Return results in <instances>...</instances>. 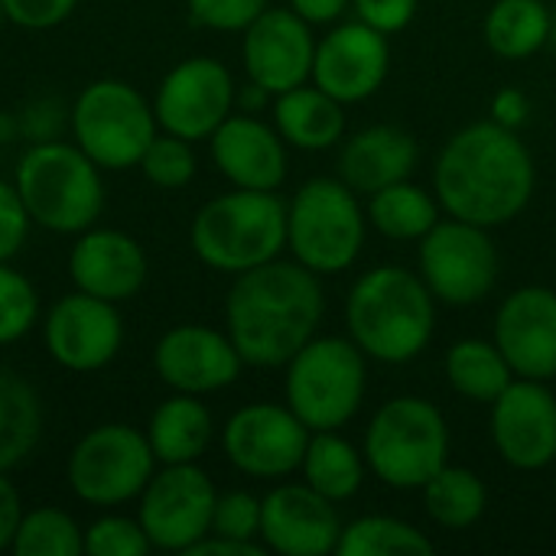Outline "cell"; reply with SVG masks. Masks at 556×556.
<instances>
[{
	"mask_svg": "<svg viewBox=\"0 0 556 556\" xmlns=\"http://www.w3.org/2000/svg\"><path fill=\"white\" fill-rule=\"evenodd\" d=\"M534 179L531 150L498 121H479L453 134L433 166L440 205L453 218L482 228L518 218L534 195Z\"/></svg>",
	"mask_w": 556,
	"mask_h": 556,
	"instance_id": "cell-1",
	"label": "cell"
},
{
	"mask_svg": "<svg viewBox=\"0 0 556 556\" xmlns=\"http://www.w3.org/2000/svg\"><path fill=\"white\" fill-rule=\"evenodd\" d=\"M326 313V296L319 274L300 261H267L244 274H235V283L225 300L228 336L254 368L287 365L319 329Z\"/></svg>",
	"mask_w": 556,
	"mask_h": 556,
	"instance_id": "cell-2",
	"label": "cell"
},
{
	"mask_svg": "<svg viewBox=\"0 0 556 556\" xmlns=\"http://www.w3.org/2000/svg\"><path fill=\"white\" fill-rule=\"evenodd\" d=\"M349 339L375 362H414L433 339V293L420 274L384 264L358 277L345 303Z\"/></svg>",
	"mask_w": 556,
	"mask_h": 556,
	"instance_id": "cell-3",
	"label": "cell"
},
{
	"mask_svg": "<svg viewBox=\"0 0 556 556\" xmlns=\"http://www.w3.org/2000/svg\"><path fill=\"white\" fill-rule=\"evenodd\" d=\"M195 257L218 274H244L287 248V205L274 192L238 189L205 202L189 228Z\"/></svg>",
	"mask_w": 556,
	"mask_h": 556,
	"instance_id": "cell-4",
	"label": "cell"
},
{
	"mask_svg": "<svg viewBox=\"0 0 556 556\" xmlns=\"http://www.w3.org/2000/svg\"><path fill=\"white\" fill-rule=\"evenodd\" d=\"M13 186L29 212V222L55 235H81L104 208L101 169L75 143L39 140L20 163Z\"/></svg>",
	"mask_w": 556,
	"mask_h": 556,
	"instance_id": "cell-5",
	"label": "cell"
},
{
	"mask_svg": "<svg viewBox=\"0 0 556 556\" xmlns=\"http://www.w3.org/2000/svg\"><path fill=\"white\" fill-rule=\"evenodd\" d=\"M365 352L342 336H313L290 362H287V407L313 430H339L345 427L368 388Z\"/></svg>",
	"mask_w": 556,
	"mask_h": 556,
	"instance_id": "cell-6",
	"label": "cell"
},
{
	"mask_svg": "<svg viewBox=\"0 0 556 556\" xmlns=\"http://www.w3.org/2000/svg\"><path fill=\"white\" fill-rule=\"evenodd\" d=\"M365 463L391 489H424L450 463V427L424 397H394L378 407L365 433Z\"/></svg>",
	"mask_w": 556,
	"mask_h": 556,
	"instance_id": "cell-7",
	"label": "cell"
},
{
	"mask_svg": "<svg viewBox=\"0 0 556 556\" xmlns=\"http://www.w3.org/2000/svg\"><path fill=\"white\" fill-rule=\"evenodd\" d=\"M365 212L342 179H309L287 205V248L319 277L349 270L365 244Z\"/></svg>",
	"mask_w": 556,
	"mask_h": 556,
	"instance_id": "cell-8",
	"label": "cell"
},
{
	"mask_svg": "<svg viewBox=\"0 0 556 556\" xmlns=\"http://www.w3.org/2000/svg\"><path fill=\"white\" fill-rule=\"evenodd\" d=\"M75 143L98 169L137 166L156 137L153 104L121 78H98L81 88L72 111Z\"/></svg>",
	"mask_w": 556,
	"mask_h": 556,
	"instance_id": "cell-9",
	"label": "cell"
},
{
	"mask_svg": "<svg viewBox=\"0 0 556 556\" xmlns=\"http://www.w3.org/2000/svg\"><path fill=\"white\" fill-rule=\"evenodd\" d=\"M153 450L147 433L127 424L88 430L68 456V489L94 508H114L140 498L153 476Z\"/></svg>",
	"mask_w": 556,
	"mask_h": 556,
	"instance_id": "cell-10",
	"label": "cell"
},
{
	"mask_svg": "<svg viewBox=\"0 0 556 556\" xmlns=\"http://www.w3.org/2000/svg\"><path fill=\"white\" fill-rule=\"evenodd\" d=\"M420 277L433 300L450 306H476L498 283V248L489 228L450 218L420 238Z\"/></svg>",
	"mask_w": 556,
	"mask_h": 556,
	"instance_id": "cell-11",
	"label": "cell"
},
{
	"mask_svg": "<svg viewBox=\"0 0 556 556\" xmlns=\"http://www.w3.org/2000/svg\"><path fill=\"white\" fill-rule=\"evenodd\" d=\"M215 498L212 479L195 463L166 466L163 472H153L140 492L137 521L156 551L186 554L212 531Z\"/></svg>",
	"mask_w": 556,
	"mask_h": 556,
	"instance_id": "cell-12",
	"label": "cell"
},
{
	"mask_svg": "<svg viewBox=\"0 0 556 556\" xmlns=\"http://www.w3.org/2000/svg\"><path fill=\"white\" fill-rule=\"evenodd\" d=\"M235 101L238 88L231 72L212 55H192L166 72L153 98V114L166 134L192 143L212 137L231 114Z\"/></svg>",
	"mask_w": 556,
	"mask_h": 556,
	"instance_id": "cell-13",
	"label": "cell"
},
{
	"mask_svg": "<svg viewBox=\"0 0 556 556\" xmlns=\"http://www.w3.org/2000/svg\"><path fill=\"white\" fill-rule=\"evenodd\" d=\"M313 430L280 404H248L225 424L228 463L251 479H287L303 466Z\"/></svg>",
	"mask_w": 556,
	"mask_h": 556,
	"instance_id": "cell-14",
	"label": "cell"
},
{
	"mask_svg": "<svg viewBox=\"0 0 556 556\" xmlns=\"http://www.w3.org/2000/svg\"><path fill=\"white\" fill-rule=\"evenodd\" d=\"M492 443L521 472L547 469L556 459V394L547 381L515 378L492 401Z\"/></svg>",
	"mask_w": 556,
	"mask_h": 556,
	"instance_id": "cell-15",
	"label": "cell"
},
{
	"mask_svg": "<svg viewBox=\"0 0 556 556\" xmlns=\"http://www.w3.org/2000/svg\"><path fill=\"white\" fill-rule=\"evenodd\" d=\"M313 55L316 39L309 33V23L293 7H267L244 29V72L274 98L313 78Z\"/></svg>",
	"mask_w": 556,
	"mask_h": 556,
	"instance_id": "cell-16",
	"label": "cell"
},
{
	"mask_svg": "<svg viewBox=\"0 0 556 556\" xmlns=\"http://www.w3.org/2000/svg\"><path fill=\"white\" fill-rule=\"evenodd\" d=\"M124 342V323L117 303L91 293L62 296L46 316V349L49 355L78 375L98 371L114 362Z\"/></svg>",
	"mask_w": 556,
	"mask_h": 556,
	"instance_id": "cell-17",
	"label": "cell"
},
{
	"mask_svg": "<svg viewBox=\"0 0 556 556\" xmlns=\"http://www.w3.org/2000/svg\"><path fill=\"white\" fill-rule=\"evenodd\" d=\"M388 68H391L388 36L355 20L336 26L316 42L313 85H319L326 94H332L342 104H358L384 85Z\"/></svg>",
	"mask_w": 556,
	"mask_h": 556,
	"instance_id": "cell-18",
	"label": "cell"
},
{
	"mask_svg": "<svg viewBox=\"0 0 556 556\" xmlns=\"http://www.w3.org/2000/svg\"><path fill=\"white\" fill-rule=\"evenodd\" d=\"M153 368L176 394H215L241 378L244 358L231 336L208 326H176L153 349Z\"/></svg>",
	"mask_w": 556,
	"mask_h": 556,
	"instance_id": "cell-19",
	"label": "cell"
},
{
	"mask_svg": "<svg viewBox=\"0 0 556 556\" xmlns=\"http://www.w3.org/2000/svg\"><path fill=\"white\" fill-rule=\"evenodd\" d=\"M342 518L336 502L316 489L277 485L261 498V544L280 556L336 554L342 538Z\"/></svg>",
	"mask_w": 556,
	"mask_h": 556,
	"instance_id": "cell-20",
	"label": "cell"
},
{
	"mask_svg": "<svg viewBox=\"0 0 556 556\" xmlns=\"http://www.w3.org/2000/svg\"><path fill=\"white\" fill-rule=\"evenodd\" d=\"M495 345L515 378H556V290L521 287L505 296L495 319Z\"/></svg>",
	"mask_w": 556,
	"mask_h": 556,
	"instance_id": "cell-21",
	"label": "cell"
},
{
	"mask_svg": "<svg viewBox=\"0 0 556 556\" xmlns=\"http://www.w3.org/2000/svg\"><path fill=\"white\" fill-rule=\"evenodd\" d=\"M218 173L235 189L277 192L287 179V140L277 127L244 114H228L208 137Z\"/></svg>",
	"mask_w": 556,
	"mask_h": 556,
	"instance_id": "cell-22",
	"label": "cell"
},
{
	"mask_svg": "<svg viewBox=\"0 0 556 556\" xmlns=\"http://www.w3.org/2000/svg\"><path fill=\"white\" fill-rule=\"evenodd\" d=\"M68 274L81 293L124 303L147 283V254L137 238L117 228H85L68 254Z\"/></svg>",
	"mask_w": 556,
	"mask_h": 556,
	"instance_id": "cell-23",
	"label": "cell"
},
{
	"mask_svg": "<svg viewBox=\"0 0 556 556\" xmlns=\"http://www.w3.org/2000/svg\"><path fill=\"white\" fill-rule=\"evenodd\" d=\"M420 147L414 134L394 124H375L352 134L339 153V179L355 192H378L417 169Z\"/></svg>",
	"mask_w": 556,
	"mask_h": 556,
	"instance_id": "cell-24",
	"label": "cell"
},
{
	"mask_svg": "<svg viewBox=\"0 0 556 556\" xmlns=\"http://www.w3.org/2000/svg\"><path fill=\"white\" fill-rule=\"evenodd\" d=\"M345 104L319 85H296L274 101V127L296 150H329L345 137Z\"/></svg>",
	"mask_w": 556,
	"mask_h": 556,
	"instance_id": "cell-25",
	"label": "cell"
},
{
	"mask_svg": "<svg viewBox=\"0 0 556 556\" xmlns=\"http://www.w3.org/2000/svg\"><path fill=\"white\" fill-rule=\"evenodd\" d=\"M147 440L163 466L195 463L212 443V414L195 394H173L153 410Z\"/></svg>",
	"mask_w": 556,
	"mask_h": 556,
	"instance_id": "cell-26",
	"label": "cell"
},
{
	"mask_svg": "<svg viewBox=\"0 0 556 556\" xmlns=\"http://www.w3.org/2000/svg\"><path fill=\"white\" fill-rule=\"evenodd\" d=\"M554 36V16L544 0H495L485 16V42L502 59H528Z\"/></svg>",
	"mask_w": 556,
	"mask_h": 556,
	"instance_id": "cell-27",
	"label": "cell"
},
{
	"mask_svg": "<svg viewBox=\"0 0 556 556\" xmlns=\"http://www.w3.org/2000/svg\"><path fill=\"white\" fill-rule=\"evenodd\" d=\"M365 459L362 453L342 440L336 430H323L309 437L306 456H303V479L309 489H316L323 498L329 502H349L352 495H358L362 482H365Z\"/></svg>",
	"mask_w": 556,
	"mask_h": 556,
	"instance_id": "cell-28",
	"label": "cell"
},
{
	"mask_svg": "<svg viewBox=\"0 0 556 556\" xmlns=\"http://www.w3.org/2000/svg\"><path fill=\"white\" fill-rule=\"evenodd\" d=\"M42 437V404L26 378L0 368V472L20 466Z\"/></svg>",
	"mask_w": 556,
	"mask_h": 556,
	"instance_id": "cell-29",
	"label": "cell"
},
{
	"mask_svg": "<svg viewBox=\"0 0 556 556\" xmlns=\"http://www.w3.org/2000/svg\"><path fill=\"white\" fill-rule=\"evenodd\" d=\"M446 381L456 394L476 404H492L515 381V371L495 342L463 339L446 352Z\"/></svg>",
	"mask_w": 556,
	"mask_h": 556,
	"instance_id": "cell-30",
	"label": "cell"
},
{
	"mask_svg": "<svg viewBox=\"0 0 556 556\" xmlns=\"http://www.w3.org/2000/svg\"><path fill=\"white\" fill-rule=\"evenodd\" d=\"M368 222L384 238L420 241L440 222V205L427 189L414 186L410 179H401L394 186H384V189L371 192Z\"/></svg>",
	"mask_w": 556,
	"mask_h": 556,
	"instance_id": "cell-31",
	"label": "cell"
},
{
	"mask_svg": "<svg viewBox=\"0 0 556 556\" xmlns=\"http://www.w3.org/2000/svg\"><path fill=\"white\" fill-rule=\"evenodd\" d=\"M424 505L427 515L450 531H466L472 528L489 505V492L482 479L466 469V466H443L427 485H424Z\"/></svg>",
	"mask_w": 556,
	"mask_h": 556,
	"instance_id": "cell-32",
	"label": "cell"
},
{
	"mask_svg": "<svg viewBox=\"0 0 556 556\" xmlns=\"http://www.w3.org/2000/svg\"><path fill=\"white\" fill-rule=\"evenodd\" d=\"M339 556H430L433 541L407 521L368 515L342 528Z\"/></svg>",
	"mask_w": 556,
	"mask_h": 556,
	"instance_id": "cell-33",
	"label": "cell"
},
{
	"mask_svg": "<svg viewBox=\"0 0 556 556\" xmlns=\"http://www.w3.org/2000/svg\"><path fill=\"white\" fill-rule=\"evenodd\" d=\"M10 551L16 556H81L85 531L62 508H36L23 515Z\"/></svg>",
	"mask_w": 556,
	"mask_h": 556,
	"instance_id": "cell-34",
	"label": "cell"
},
{
	"mask_svg": "<svg viewBox=\"0 0 556 556\" xmlns=\"http://www.w3.org/2000/svg\"><path fill=\"white\" fill-rule=\"evenodd\" d=\"M36 319H39L36 287L10 264H0V345L23 339L36 326Z\"/></svg>",
	"mask_w": 556,
	"mask_h": 556,
	"instance_id": "cell-35",
	"label": "cell"
},
{
	"mask_svg": "<svg viewBox=\"0 0 556 556\" xmlns=\"http://www.w3.org/2000/svg\"><path fill=\"white\" fill-rule=\"evenodd\" d=\"M137 166L153 186L182 189L195 176V153H192L189 140H182L176 134H163V137L156 134Z\"/></svg>",
	"mask_w": 556,
	"mask_h": 556,
	"instance_id": "cell-36",
	"label": "cell"
},
{
	"mask_svg": "<svg viewBox=\"0 0 556 556\" xmlns=\"http://www.w3.org/2000/svg\"><path fill=\"white\" fill-rule=\"evenodd\" d=\"M153 551L140 521L104 515L85 531V556H143Z\"/></svg>",
	"mask_w": 556,
	"mask_h": 556,
	"instance_id": "cell-37",
	"label": "cell"
},
{
	"mask_svg": "<svg viewBox=\"0 0 556 556\" xmlns=\"http://www.w3.org/2000/svg\"><path fill=\"white\" fill-rule=\"evenodd\" d=\"M231 541H257L261 538V498L251 492H225L215 498L212 531Z\"/></svg>",
	"mask_w": 556,
	"mask_h": 556,
	"instance_id": "cell-38",
	"label": "cell"
},
{
	"mask_svg": "<svg viewBox=\"0 0 556 556\" xmlns=\"http://www.w3.org/2000/svg\"><path fill=\"white\" fill-rule=\"evenodd\" d=\"M186 3L199 26L218 33H244L270 7V0H186Z\"/></svg>",
	"mask_w": 556,
	"mask_h": 556,
	"instance_id": "cell-39",
	"label": "cell"
},
{
	"mask_svg": "<svg viewBox=\"0 0 556 556\" xmlns=\"http://www.w3.org/2000/svg\"><path fill=\"white\" fill-rule=\"evenodd\" d=\"M29 235V212L16 192V186L0 179V264L20 254Z\"/></svg>",
	"mask_w": 556,
	"mask_h": 556,
	"instance_id": "cell-40",
	"label": "cell"
},
{
	"mask_svg": "<svg viewBox=\"0 0 556 556\" xmlns=\"http://www.w3.org/2000/svg\"><path fill=\"white\" fill-rule=\"evenodd\" d=\"M3 16L23 29H52L72 16L78 0H0Z\"/></svg>",
	"mask_w": 556,
	"mask_h": 556,
	"instance_id": "cell-41",
	"label": "cell"
},
{
	"mask_svg": "<svg viewBox=\"0 0 556 556\" xmlns=\"http://www.w3.org/2000/svg\"><path fill=\"white\" fill-rule=\"evenodd\" d=\"M352 7L362 23L375 26L384 36L401 33L417 13V0H352Z\"/></svg>",
	"mask_w": 556,
	"mask_h": 556,
	"instance_id": "cell-42",
	"label": "cell"
},
{
	"mask_svg": "<svg viewBox=\"0 0 556 556\" xmlns=\"http://www.w3.org/2000/svg\"><path fill=\"white\" fill-rule=\"evenodd\" d=\"M20 521H23V498L16 485L7 479V472H0V551L13 547Z\"/></svg>",
	"mask_w": 556,
	"mask_h": 556,
	"instance_id": "cell-43",
	"label": "cell"
},
{
	"mask_svg": "<svg viewBox=\"0 0 556 556\" xmlns=\"http://www.w3.org/2000/svg\"><path fill=\"white\" fill-rule=\"evenodd\" d=\"M528 114H531V101L518 88H505L492 101V121H498V124H505L511 130H518L528 121Z\"/></svg>",
	"mask_w": 556,
	"mask_h": 556,
	"instance_id": "cell-44",
	"label": "cell"
},
{
	"mask_svg": "<svg viewBox=\"0 0 556 556\" xmlns=\"http://www.w3.org/2000/svg\"><path fill=\"white\" fill-rule=\"evenodd\" d=\"M267 547L257 541H231L218 534H205L195 547H189L186 556H264Z\"/></svg>",
	"mask_w": 556,
	"mask_h": 556,
	"instance_id": "cell-45",
	"label": "cell"
},
{
	"mask_svg": "<svg viewBox=\"0 0 556 556\" xmlns=\"http://www.w3.org/2000/svg\"><path fill=\"white\" fill-rule=\"evenodd\" d=\"M290 7L313 26V23H336L352 7V0H290Z\"/></svg>",
	"mask_w": 556,
	"mask_h": 556,
	"instance_id": "cell-46",
	"label": "cell"
},
{
	"mask_svg": "<svg viewBox=\"0 0 556 556\" xmlns=\"http://www.w3.org/2000/svg\"><path fill=\"white\" fill-rule=\"evenodd\" d=\"M3 20H7V16H3V3H0V23H3Z\"/></svg>",
	"mask_w": 556,
	"mask_h": 556,
	"instance_id": "cell-47",
	"label": "cell"
},
{
	"mask_svg": "<svg viewBox=\"0 0 556 556\" xmlns=\"http://www.w3.org/2000/svg\"><path fill=\"white\" fill-rule=\"evenodd\" d=\"M554 394H556V391H554Z\"/></svg>",
	"mask_w": 556,
	"mask_h": 556,
	"instance_id": "cell-48",
	"label": "cell"
}]
</instances>
